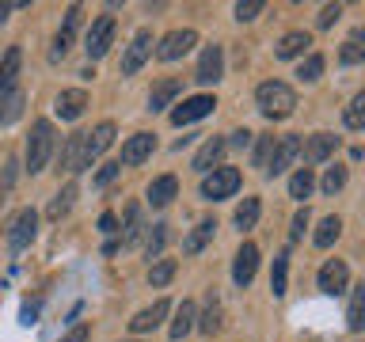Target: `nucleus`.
<instances>
[{"instance_id": "1", "label": "nucleus", "mask_w": 365, "mask_h": 342, "mask_svg": "<svg viewBox=\"0 0 365 342\" xmlns=\"http://www.w3.org/2000/svg\"><path fill=\"white\" fill-rule=\"evenodd\" d=\"M255 107L262 110V118L282 122L297 110V91L285 84V80H267V84H259V91H255Z\"/></svg>"}, {"instance_id": "2", "label": "nucleus", "mask_w": 365, "mask_h": 342, "mask_svg": "<svg viewBox=\"0 0 365 342\" xmlns=\"http://www.w3.org/2000/svg\"><path fill=\"white\" fill-rule=\"evenodd\" d=\"M57 148V137H53V122L38 118L31 125V137H27V171L31 175H38V171H46V164H50Z\"/></svg>"}, {"instance_id": "3", "label": "nucleus", "mask_w": 365, "mask_h": 342, "mask_svg": "<svg viewBox=\"0 0 365 342\" xmlns=\"http://www.w3.org/2000/svg\"><path fill=\"white\" fill-rule=\"evenodd\" d=\"M34 236H38V213L27 205V209H19L16 217H11V224H8V251L11 255L27 251Z\"/></svg>"}, {"instance_id": "4", "label": "nucleus", "mask_w": 365, "mask_h": 342, "mask_svg": "<svg viewBox=\"0 0 365 342\" xmlns=\"http://www.w3.org/2000/svg\"><path fill=\"white\" fill-rule=\"evenodd\" d=\"M236 190H240V171L236 167H213L210 175L202 179V198L205 202H221Z\"/></svg>"}, {"instance_id": "5", "label": "nucleus", "mask_w": 365, "mask_h": 342, "mask_svg": "<svg viewBox=\"0 0 365 342\" xmlns=\"http://www.w3.org/2000/svg\"><path fill=\"white\" fill-rule=\"evenodd\" d=\"M114 31H118V23H114V16H99V19L88 27V34H84V50H88L91 61H99V57L110 50Z\"/></svg>"}, {"instance_id": "6", "label": "nucleus", "mask_w": 365, "mask_h": 342, "mask_svg": "<svg viewBox=\"0 0 365 342\" xmlns=\"http://www.w3.org/2000/svg\"><path fill=\"white\" fill-rule=\"evenodd\" d=\"M148 57H153V31H137L122 53V76H133Z\"/></svg>"}, {"instance_id": "7", "label": "nucleus", "mask_w": 365, "mask_h": 342, "mask_svg": "<svg viewBox=\"0 0 365 342\" xmlns=\"http://www.w3.org/2000/svg\"><path fill=\"white\" fill-rule=\"evenodd\" d=\"M194 46H198V31H171V34L160 38L156 57H160V61H179L182 53L194 50Z\"/></svg>"}, {"instance_id": "8", "label": "nucleus", "mask_w": 365, "mask_h": 342, "mask_svg": "<svg viewBox=\"0 0 365 342\" xmlns=\"http://www.w3.org/2000/svg\"><path fill=\"white\" fill-rule=\"evenodd\" d=\"M319 289H324L327 296H339V293H346V285H350V266L342 259H327L324 266H319Z\"/></svg>"}, {"instance_id": "9", "label": "nucleus", "mask_w": 365, "mask_h": 342, "mask_svg": "<svg viewBox=\"0 0 365 342\" xmlns=\"http://www.w3.org/2000/svg\"><path fill=\"white\" fill-rule=\"evenodd\" d=\"M76 27H80V8L73 4L65 11V23L57 27V34H53V50H50V61H61V57L73 50V42H76Z\"/></svg>"}, {"instance_id": "10", "label": "nucleus", "mask_w": 365, "mask_h": 342, "mask_svg": "<svg viewBox=\"0 0 365 342\" xmlns=\"http://www.w3.org/2000/svg\"><path fill=\"white\" fill-rule=\"evenodd\" d=\"M259 270V247L255 244H240L236 259H232V281L240 285V289H247L251 278H255Z\"/></svg>"}, {"instance_id": "11", "label": "nucleus", "mask_w": 365, "mask_h": 342, "mask_svg": "<svg viewBox=\"0 0 365 342\" xmlns=\"http://www.w3.org/2000/svg\"><path fill=\"white\" fill-rule=\"evenodd\" d=\"M221 76H225V50L213 42V46H205V50H202V61H198L194 80H198V84H217Z\"/></svg>"}, {"instance_id": "12", "label": "nucleus", "mask_w": 365, "mask_h": 342, "mask_svg": "<svg viewBox=\"0 0 365 342\" xmlns=\"http://www.w3.org/2000/svg\"><path fill=\"white\" fill-rule=\"evenodd\" d=\"M213 107H217V99H213V95H194V99H182V107L171 110V122H175V125H190V122L205 118V114H213Z\"/></svg>"}, {"instance_id": "13", "label": "nucleus", "mask_w": 365, "mask_h": 342, "mask_svg": "<svg viewBox=\"0 0 365 342\" xmlns=\"http://www.w3.org/2000/svg\"><path fill=\"white\" fill-rule=\"evenodd\" d=\"M153 148H156V137H153V133H133L130 141L122 145V160H118V164H122V167L145 164V160L153 156Z\"/></svg>"}, {"instance_id": "14", "label": "nucleus", "mask_w": 365, "mask_h": 342, "mask_svg": "<svg viewBox=\"0 0 365 342\" xmlns=\"http://www.w3.org/2000/svg\"><path fill=\"white\" fill-rule=\"evenodd\" d=\"M110 145H114V122H99L96 130L88 133V141H84V167L96 164V160L107 152Z\"/></svg>"}, {"instance_id": "15", "label": "nucleus", "mask_w": 365, "mask_h": 342, "mask_svg": "<svg viewBox=\"0 0 365 342\" xmlns=\"http://www.w3.org/2000/svg\"><path fill=\"white\" fill-rule=\"evenodd\" d=\"M301 148H304L301 137H278V148H274V156H270L267 175H282V171H289V164L301 156Z\"/></svg>"}, {"instance_id": "16", "label": "nucleus", "mask_w": 365, "mask_h": 342, "mask_svg": "<svg viewBox=\"0 0 365 342\" xmlns=\"http://www.w3.org/2000/svg\"><path fill=\"white\" fill-rule=\"evenodd\" d=\"M84 107H88V91L84 88H65L53 103L57 118H65V122H76L80 114H84Z\"/></svg>"}, {"instance_id": "17", "label": "nucleus", "mask_w": 365, "mask_h": 342, "mask_svg": "<svg viewBox=\"0 0 365 342\" xmlns=\"http://www.w3.org/2000/svg\"><path fill=\"white\" fill-rule=\"evenodd\" d=\"M168 312H171L168 301H153V308H141V312L130 319V331H133V335H148V331H156L160 323H164Z\"/></svg>"}, {"instance_id": "18", "label": "nucleus", "mask_w": 365, "mask_h": 342, "mask_svg": "<svg viewBox=\"0 0 365 342\" xmlns=\"http://www.w3.org/2000/svg\"><path fill=\"white\" fill-rule=\"evenodd\" d=\"M225 148H228V141H225V137H205V145L198 148V152H194L190 167H194V171H205V175H210V171H213V164L225 156Z\"/></svg>"}, {"instance_id": "19", "label": "nucleus", "mask_w": 365, "mask_h": 342, "mask_svg": "<svg viewBox=\"0 0 365 342\" xmlns=\"http://www.w3.org/2000/svg\"><path fill=\"white\" fill-rule=\"evenodd\" d=\"M335 145H339L335 133H312V137H308V145H304V160H308V164H327L331 152H335Z\"/></svg>"}, {"instance_id": "20", "label": "nucleus", "mask_w": 365, "mask_h": 342, "mask_svg": "<svg viewBox=\"0 0 365 342\" xmlns=\"http://www.w3.org/2000/svg\"><path fill=\"white\" fill-rule=\"evenodd\" d=\"M19 68H23V50L19 46H8V53L0 57V91L19 88Z\"/></svg>"}, {"instance_id": "21", "label": "nucleus", "mask_w": 365, "mask_h": 342, "mask_svg": "<svg viewBox=\"0 0 365 342\" xmlns=\"http://www.w3.org/2000/svg\"><path fill=\"white\" fill-rule=\"evenodd\" d=\"M179 194V179L175 175H160L148 182V205H156V209H164V205H171V198Z\"/></svg>"}, {"instance_id": "22", "label": "nucleus", "mask_w": 365, "mask_h": 342, "mask_svg": "<svg viewBox=\"0 0 365 342\" xmlns=\"http://www.w3.org/2000/svg\"><path fill=\"white\" fill-rule=\"evenodd\" d=\"M84 141H88V133H68V141L61 148V167L65 171H84Z\"/></svg>"}, {"instance_id": "23", "label": "nucleus", "mask_w": 365, "mask_h": 342, "mask_svg": "<svg viewBox=\"0 0 365 342\" xmlns=\"http://www.w3.org/2000/svg\"><path fill=\"white\" fill-rule=\"evenodd\" d=\"M308 46H312V34H308V31H289L278 46H274V53H278L282 61H293V57H301Z\"/></svg>"}, {"instance_id": "24", "label": "nucleus", "mask_w": 365, "mask_h": 342, "mask_svg": "<svg viewBox=\"0 0 365 342\" xmlns=\"http://www.w3.org/2000/svg\"><path fill=\"white\" fill-rule=\"evenodd\" d=\"M213 232H217V221H213V217H205V221H198V224H194V232L182 239V251H187V255H198V251L213 239Z\"/></svg>"}, {"instance_id": "25", "label": "nucleus", "mask_w": 365, "mask_h": 342, "mask_svg": "<svg viewBox=\"0 0 365 342\" xmlns=\"http://www.w3.org/2000/svg\"><path fill=\"white\" fill-rule=\"evenodd\" d=\"M339 61L342 65H361L365 61V27L350 31V38L342 42V50H339Z\"/></svg>"}, {"instance_id": "26", "label": "nucleus", "mask_w": 365, "mask_h": 342, "mask_svg": "<svg viewBox=\"0 0 365 342\" xmlns=\"http://www.w3.org/2000/svg\"><path fill=\"white\" fill-rule=\"evenodd\" d=\"M194 319H198V308H194V301H182L175 308V319H171V338H187L190 335V327H194Z\"/></svg>"}, {"instance_id": "27", "label": "nucleus", "mask_w": 365, "mask_h": 342, "mask_svg": "<svg viewBox=\"0 0 365 342\" xmlns=\"http://www.w3.org/2000/svg\"><path fill=\"white\" fill-rule=\"evenodd\" d=\"M23 114V88L0 91V125H11Z\"/></svg>"}, {"instance_id": "28", "label": "nucleus", "mask_w": 365, "mask_h": 342, "mask_svg": "<svg viewBox=\"0 0 365 342\" xmlns=\"http://www.w3.org/2000/svg\"><path fill=\"white\" fill-rule=\"evenodd\" d=\"M179 91H182L179 80H160V84H153V91H148V110H164Z\"/></svg>"}, {"instance_id": "29", "label": "nucleus", "mask_w": 365, "mask_h": 342, "mask_svg": "<svg viewBox=\"0 0 365 342\" xmlns=\"http://www.w3.org/2000/svg\"><path fill=\"white\" fill-rule=\"evenodd\" d=\"M285 285H289V251H282L274 259V270H270V293L274 296H285Z\"/></svg>"}, {"instance_id": "30", "label": "nucleus", "mask_w": 365, "mask_h": 342, "mask_svg": "<svg viewBox=\"0 0 365 342\" xmlns=\"http://www.w3.org/2000/svg\"><path fill=\"white\" fill-rule=\"evenodd\" d=\"M141 205H125V228H122V244L133 247L137 239H141Z\"/></svg>"}, {"instance_id": "31", "label": "nucleus", "mask_w": 365, "mask_h": 342, "mask_svg": "<svg viewBox=\"0 0 365 342\" xmlns=\"http://www.w3.org/2000/svg\"><path fill=\"white\" fill-rule=\"evenodd\" d=\"M339 232H342V221H339L335 213H331V217H324V221H319L316 236H312V244H316V247H331V244L339 239Z\"/></svg>"}, {"instance_id": "32", "label": "nucleus", "mask_w": 365, "mask_h": 342, "mask_svg": "<svg viewBox=\"0 0 365 342\" xmlns=\"http://www.w3.org/2000/svg\"><path fill=\"white\" fill-rule=\"evenodd\" d=\"M346 327L354 335H361L365 331V289H358L350 296V308H346Z\"/></svg>"}, {"instance_id": "33", "label": "nucleus", "mask_w": 365, "mask_h": 342, "mask_svg": "<svg viewBox=\"0 0 365 342\" xmlns=\"http://www.w3.org/2000/svg\"><path fill=\"white\" fill-rule=\"evenodd\" d=\"M342 122H346V130H365V91L350 99V107L342 110Z\"/></svg>"}, {"instance_id": "34", "label": "nucleus", "mask_w": 365, "mask_h": 342, "mask_svg": "<svg viewBox=\"0 0 365 342\" xmlns=\"http://www.w3.org/2000/svg\"><path fill=\"white\" fill-rule=\"evenodd\" d=\"M171 278H175V259H156L153 266H148V285H153V289L168 285Z\"/></svg>"}, {"instance_id": "35", "label": "nucleus", "mask_w": 365, "mask_h": 342, "mask_svg": "<svg viewBox=\"0 0 365 342\" xmlns=\"http://www.w3.org/2000/svg\"><path fill=\"white\" fill-rule=\"evenodd\" d=\"M312 187H316V179H312V167H301V171H297V175L289 179V198L304 202L308 194H312Z\"/></svg>"}, {"instance_id": "36", "label": "nucleus", "mask_w": 365, "mask_h": 342, "mask_svg": "<svg viewBox=\"0 0 365 342\" xmlns=\"http://www.w3.org/2000/svg\"><path fill=\"white\" fill-rule=\"evenodd\" d=\"M73 198H76V187L57 190V194H53V202H50V209H46V217H50V221H61V217L73 209Z\"/></svg>"}, {"instance_id": "37", "label": "nucleus", "mask_w": 365, "mask_h": 342, "mask_svg": "<svg viewBox=\"0 0 365 342\" xmlns=\"http://www.w3.org/2000/svg\"><path fill=\"white\" fill-rule=\"evenodd\" d=\"M259 213H262L259 198H244V205H240V209H236V228H240V232H247V228H255Z\"/></svg>"}, {"instance_id": "38", "label": "nucleus", "mask_w": 365, "mask_h": 342, "mask_svg": "<svg viewBox=\"0 0 365 342\" xmlns=\"http://www.w3.org/2000/svg\"><path fill=\"white\" fill-rule=\"evenodd\" d=\"M198 327L205 331V335H217L221 331V304H217V296L210 293V304H205V312H202V319H198Z\"/></svg>"}, {"instance_id": "39", "label": "nucleus", "mask_w": 365, "mask_h": 342, "mask_svg": "<svg viewBox=\"0 0 365 342\" xmlns=\"http://www.w3.org/2000/svg\"><path fill=\"white\" fill-rule=\"evenodd\" d=\"M297 76H301L304 84H316V80L324 76V57H319V53H308L304 61H301V68H297Z\"/></svg>"}, {"instance_id": "40", "label": "nucleus", "mask_w": 365, "mask_h": 342, "mask_svg": "<svg viewBox=\"0 0 365 342\" xmlns=\"http://www.w3.org/2000/svg\"><path fill=\"white\" fill-rule=\"evenodd\" d=\"M274 148H278V137H262V141L255 145V167L262 171V175H267V167H270Z\"/></svg>"}, {"instance_id": "41", "label": "nucleus", "mask_w": 365, "mask_h": 342, "mask_svg": "<svg viewBox=\"0 0 365 342\" xmlns=\"http://www.w3.org/2000/svg\"><path fill=\"white\" fill-rule=\"evenodd\" d=\"M16 160H4V167H0V205L8 202V194H11V187H16Z\"/></svg>"}, {"instance_id": "42", "label": "nucleus", "mask_w": 365, "mask_h": 342, "mask_svg": "<svg viewBox=\"0 0 365 342\" xmlns=\"http://www.w3.org/2000/svg\"><path fill=\"white\" fill-rule=\"evenodd\" d=\"M319 187H324V194H339L342 187H346V167H327V175H324V182H319Z\"/></svg>"}, {"instance_id": "43", "label": "nucleus", "mask_w": 365, "mask_h": 342, "mask_svg": "<svg viewBox=\"0 0 365 342\" xmlns=\"http://www.w3.org/2000/svg\"><path fill=\"white\" fill-rule=\"evenodd\" d=\"M153 228H156V232L148 236V244H145V255H148V259H153V255L160 259V251H164V239H168V224H153Z\"/></svg>"}, {"instance_id": "44", "label": "nucleus", "mask_w": 365, "mask_h": 342, "mask_svg": "<svg viewBox=\"0 0 365 342\" xmlns=\"http://www.w3.org/2000/svg\"><path fill=\"white\" fill-rule=\"evenodd\" d=\"M262 8H267L262 0H240V4H236V19H240V23H251Z\"/></svg>"}, {"instance_id": "45", "label": "nucleus", "mask_w": 365, "mask_h": 342, "mask_svg": "<svg viewBox=\"0 0 365 342\" xmlns=\"http://www.w3.org/2000/svg\"><path fill=\"white\" fill-rule=\"evenodd\" d=\"M308 221H312V213H308V205H304V209H297V217H293V228H289V239H293V244H297V239L304 236Z\"/></svg>"}, {"instance_id": "46", "label": "nucleus", "mask_w": 365, "mask_h": 342, "mask_svg": "<svg viewBox=\"0 0 365 342\" xmlns=\"http://www.w3.org/2000/svg\"><path fill=\"white\" fill-rule=\"evenodd\" d=\"M339 16H342V4H324V11L316 16V27H319V31H327Z\"/></svg>"}, {"instance_id": "47", "label": "nucleus", "mask_w": 365, "mask_h": 342, "mask_svg": "<svg viewBox=\"0 0 365 342\" xmlns=\"http://www.w3.org/2000/svg\"><path fill=\"white\" fill-rule=\"evenodd\" d=\"M118 171H122V164H103L99 175H96V182H99V187H107V182L118 179Z\"/></svg>"}, {"instance_id": "48", "label": "nucleus", "mask_w": 365, "mask_h": 342, "mask_svg": "<svg viewBox=\"0 0 365 342\" xmlns=\"http://www.w3.org/2000/svg\"><path fill=\"white\" fill-rule=\"evenodd\" d=\"M88 335H91V331H88V323H76V327L68 331V335H65L61 342H88Z\"/></svg>"}, {"instance_id": "49", "label": "nucleus", "mask_w": 365, "mask_h": 342, "mask_svg": "<svg viewBox=\"0 0 365 342\" xmlns=\"http://www.w3.org/2000/svg\"><path fill=\"white\" fill-rule=\"evenodd\" d=\"M99 232H107V236L118 232V217H114V213H103V217H99Z\"/></svg>"}, {"instance_id": "50", "label": "nucleus", "mask_w": 365, "mask_h": 342, "mask_svg": "<svg viewBox=\"0 0 365 342\" xmlns=\"http://www.w3.org/2000/svg\"><path fill=\"white\" fill-rule=\"evenodd\" d=\"M251 137H255V133H247V130H236V133H232V145H236V148H247V145H251Z\"/></svg>"}, {"instance_id": "51", "label": "nucleus", "mask_w": 365, "mask_h": 342, "mask_svg": "<svg viewBox=\"0 0 365 342\" xmlns=\"http://www.w3.org/2000/svg\"><path fill=\"white\" fill-rule=\"evenodd\" d=\"M16 8H27V0H16V4H0V23H8V16Z\"/></svg>"}, {"instance_id": "52", "label": "nucleus", "mask_w": 365, "mask_h": 342, "mask_svg": "<svg viewBox=\"0 0 365 342\" xmlns=\"http://www.w3.org/2000/svg\"><path fill=\"white\" fill-rule=\"evenodd\" d=\"M361 289H365V285H361Z\"/></svg>"}]
</instances>
